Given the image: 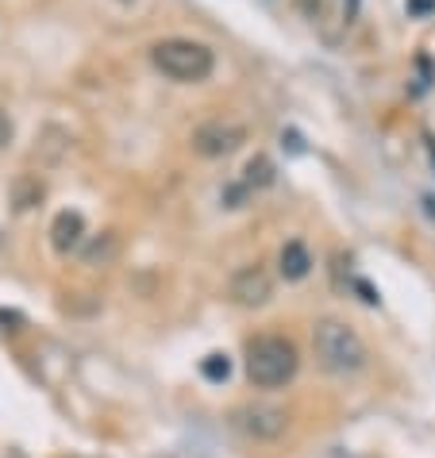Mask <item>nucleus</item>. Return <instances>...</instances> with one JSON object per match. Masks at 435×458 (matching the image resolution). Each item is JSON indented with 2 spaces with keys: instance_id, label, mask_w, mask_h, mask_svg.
Listing matches in <instances>:
<instances>
[{
  "instance_id": "nucleus-1",
  "label": "nucleus",
  "mask_w": 435,
  "mask_h": 458,
  "mask_svg": "<svg viewBox=\"0 0 435 458\" xmlns=\"http://www.w3.org/2000/svg\"><path fill=\"white\" fill-rule=\"evenodd\" d=\"M312 351H316V362L336 377L358 374L370 359L362 335H358L351 324L336 320V316H324V320L312 327Z\"/></svg>"
},
{
  "instance_id": "nucleus-2",
  "label": "nucleus",
  "mask_w": 435,
  "mask_h": 458,
  "mask_svg": "<svg viewBox=\"0 0 435 458\" xmlns=\"http://www.w3.org/2000/svg\"><path fill=\"white\" fill-rule=\"evenodd\" d=\"M297 366H301L297 347L281 335H262L247 347V377H251V386H259V389L286 386V381H293V374H297Z\"/></svg>"
},
{
  "instance_id": "nucleus-3",
  "label": "nucleus",
  "mask_w": 435,
  "mask_h": 458,
  "mask_svg": "<svg viewBox=\"0 0 435 458\" xmlns=\"http://www.w3.org/2000/svg\"><path fill=\"white\" fill-rule=\"evenodd\" d=\"M150 62L155 70H162L170 81H182V85H197L212 73L216 58L212 50L204 43H193V39H162L150 47Z\"/></svg>"
},
{
  "instance_id": "nucleus-4",
  "label": "nucleus",
  "mask_w": 435,
  "mask_h": 458,
  "mask_svg": "<svg viewBox=\"0 0 435 458\" xmlns=\"http://www.w3.org/2000/svg\"><path fill=\"white\" fill-rule=\"evenodd\" d=\"M243 143H247V127H239V123L212 120L193 131V150L204 158H224V155H232V150H239Z\"/></svg>"
},
{
  "instance_id": "nucleus-5",
  "label": "nucleus",
  "mask_w": 435,
  "mask_h": 458,
  "mask_svg": "<svg viewBox=\"0 0 435 458\" xmlns=\"http://www.w3.org/2000/svg\"><path fill=\"white\" fill-rule=\"evenodd\" d=\"M235 424L254 439H277L289 428V416L277 404H243L235 412Z\"/></svg>"
},
{
  "instance_id": "nucleus-6",
  "label": "nucleus",
  "mask_w": 435,
  "mask_h": 458,
  "mask_svg": "<svg viewBox=\"0 0 435 458\" xmlns=\"http://www.w3.org/2000/svg\"><path fill=\"white\" fill-rule=\"evenodd\" d=\"M270 297H274V282H270V274H266L259 262L243 266V270L232 277V301L243 304V309H262Z\"/></svg>"
},
{
  "instance_id": "nucleus-7",
  "label": "nucleus",
  "mask_w": 435,
  "mask_h": 458,
  "mask_svg": "<svg viewBox=\"0 0 435 458\" xmlns=\"http://www.w3.org/2000/svg\"><path fill=\"white\" fill-rule=\"evenodd\" d=\"M85 239V220L81 212H58L55 224H50V247H55L58 254H70L78 250Z\"/></svg>"
},
{
  "instance_id": "nucleus-8",
  "label": "nucleus",
  "mask_w": 435,
  "mask_h": 458,
  "mask_svg": "<svg viewBox=\"0 0 435 458\" xmlns=\"http://www.w3.org/2000/svg\"><path fill=\"white\" fill-rule=\"evenodd\" d=\"M277 270H281V277H286V282H301V277H309V270H312L309 247H304L301 239L286 243V247H281V254H277Z\"/></svg>"
},
{
  "instance_id": "nucleus-9",
  "label": "nucleus",
  "mask_w": 435,
  "mask_h": 458,
  "mask_svg": "<svg viewBox=\"0 0 435 458\" xmlns=\"http://www.w3.org/2000/svg\"><path fill=\"white\" fill-rule=\"evenodd\" d=\"M200 374H204V381H212V386H220V381L232 377V359H227L224 351L204 354V359H200Z\"/></svg>"
},
{
  "instance_id": "nucleus-10",
  "label": "nucleus",
  "mask_w": 435,
  "mask_h": 458,
  "mask_svg": "<svg viewBox=\"0 0 435 458\" xmlns=\"http://www.w3.org/2000/svg\"><path fill=\"white\" fill-rule=\"evenodd\" d=\"M274 182V162L259 155V158H251L247 162V170H243V185L247 189H262V185H270Z\"/></svg>"
},
{
  "instance_id": "nucleus-11",
  "label": "nucleus",
  "mask_w": 435,
  "mask_h": 458,
  "mask_svg": "<svg viewBox=\"0 0 435 458\" xmlns=\"http://www.w3.org/2000/svg\"><path fill=\"white\" fill-rule=\"evenodd\" d=\"M12 135H16V127H12V116H8L4 108H0V150L12 143Z\"/></svg>"
},
{
  "instance_id": "nucleus-12",
  "label": "nucleus",
  "mask_w": 435,
  "mask_h": 458,
  "mask_svg": "<svg viewBox=\"0 0 435 458\" xmlns=\"http://www.w3.org/2000/svg\"><path fill=\"white\" fill-rule=\"evenodd\" d=\"M435 0H408V16H431Z\"/></svg>"
},
{
  "instance_id": "nucleus-13",
  "label": "nucleus",
  "mask_w": 435,
  "mask_h": 458,
  "mask_svg": "<svg viewBox=\"0 0 435 458\" xmlns=\"http://www.w3.org/2000/svg\"><path fill=\"white\" fill-rule=\"evenodd\" d=\"M354 16H358V0H343V20L351 23Z\"/></svg>"
}]
</instances>
